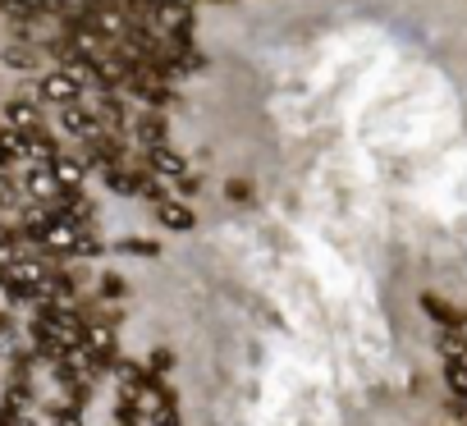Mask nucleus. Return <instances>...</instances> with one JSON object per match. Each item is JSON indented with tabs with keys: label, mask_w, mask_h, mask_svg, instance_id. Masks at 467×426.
<instances>
[{
	"label": "nucleus",
	"mask_w": 467,
	"mask_h": 426,
	"mask_svg": "<svg viewBox=\"0 0 467 426\" xmlns=\"http://www.w3.org/2000/svg\"><path fill=\"white\" fill-rule=\"evenodd\" d=\"M33 202H51V197H60V183H56V174H51V165H33L28 174H24V183H19Z\"/></svg>",
	"instance_id": "6e6552de"
},
{
	"label": "nucleus",
	"mask_w": 467,
	"mask_h": 426,
	"mask_svg": "<svg viewBox=\"0 0 467 426\" xmlns=\"http://www.w3.org/2000/svg\"><path fill=\"white\" fill-rule=\"evenodd\" d=\"M183 170H188V161H183V151H174L170 142L147 151V174H156V179H183Z\"/></svg>",
	"instance_id": "423d86ee"
},
{
	"label": "nucleus",
	"mask_w": 467,
	"mask_h": 426,
	"mask_svg": "<svg viewBox=\"0 0 467 426\" xmlns=\"http://www.w3.org/2000/svg\"><path fill=\"white\" fill-rule=\"evenodd\" d=\"M142 197H147L151 206H161V202H165V183H161L156 174H147V183H142Z\"/></svg>",
	"instance_id": "5701e85b"
},
{
	"label": "nucleus",
	"mask_w": 467,
	"mask_h": 426,
	"mask_svg": "<svg viewBox=\"0 0 467 426\" xmlns=\"http://www.w3.org/2000/svg\"><path fill=\"white\" fill-rule=\"evenodd\" d=\"M51 174H56L60 192H78V183H83V174H88L83 151H60V156L51 161Z\"/></svg>",
	"instance_id": "39448f33"
},
{
	"label": "nucleus",
	"mask_w": 467,
	"mask_h": 426,
	"mask_svg": "<svg viewBox=\"0 0 467 426\" xmlns=\"http://www.w3.org/2000/svg\"><path fill=\"white\" fill-rule=\"evenodd\" d=\"M110 376L119 380V390H124L129 399L147 385V367H142V362H133V358H115V362H110Z\"/></svg>",
	"instance_id": "9d476101"
},
{
	"label": "nucleus",
	"mask_w": 467,
	"mask_h": 426,
	"mask_svg": "<svg viewBox=\"0 0 467 426\" xmlns=\"http://www.w3.org/2000/svg\"><path fill=\"white\" fill-rule=\"evenodd\" d=\"M170 367H174V358H170V353H165V348H156V353H151V367H147V371H151V376H156V380H161V376H165V371H170Z\"/></svg>",
	"instance_id": "393cba45"
},
{
	"label": "nucleus",
	"mask_w": 467,
	"mask_h": 426,
	"mask_svg": "<svg viewBox=\"0 0 467 426\" xmlns=\"http://www.w3.org/2000/svg\"><path fill=\"white\" fill-rule=\"evenodd\" d=\"M37 60H42L37 42H10L5 51H0V65H10V69H37Z\"/></svg>",
	"instance_id": "ddd939ff"
},
{
	"label": "nucleus",
	"mask_w": 467,
	"mask_h": 426,
	"mask_svg": "<svg viewBox=\"0 0 467 426\" xmlns=\"http://www.w3.org/2000/svg\"><path fill=\"white\" fill-rule=\"evenodd\" d=\"M60 129H65L69 138H78L83 147H92L97 138H106V129H101V124H97V119L83 110V106H65V115H60Z\"/></svg>",
	"instance_id": "20e7f679"
},
{
	"label": "nucleus",
	"mask_w": 467,
	"mask_h": 426,
	"mask_svg": "<svg viewBox=\"0 0 467 426\" xmlns=\"http://www.w3.org/2000/svg\"><path fill=\"white\" fill-rule=\"evenodd\" d=\"M119 253H133V257H156L161 248H156L151 239H124V244H119Z\"/></svg>",
	"instance_id": "aec40b11"
},
{
	"label": "nucleus",
	"mask_w": 467,
	"mask_h": 426,
	"mask_svg": "<svg viewBox=\"0 0 467 426\" xmlns=\"http://www.w3.org/2000/svg\"><path fill=\"white\" fill-rule=\"evenodd\" d=\"M156 221H161V225H165V230H179V234H183V230H192V225H197V221H192V211H188V206H183V202H170V197H165V202H161V206H156Z\"/></svg>",
	"instance_id": "4468645a"
},
{
	"label": "nucleus",
	"mask_w": 467,
	"mask_h": 426,
	"mask_svg": "<svg viewBox=\"0 0 467 426\" xmlns=\"http://www.w3.org/2000/svg\"><path fill=\"white\" fill-rule=\"evenodd\" d=\"M83 348L92 353V362H97V367H110V362L119 358V335H115V326L92 321V326L83 330Z\"/></svg>",
	"instance_id": "f03ea898"
},
{
	"label": "nucleus",
	"mask_w": 467,
	"mask_h": 426,
	"mask_svg": "<svg viewBox=\"0 0 467 426\" xmlns=\"http://www.w3.org/2000/svg\"><path fill=\"white\" fill-rule=\"evenodd\" d=\"M10 202H19V183H10L5 170H0V206H10Z\"/></svg>",
	"instance_id": "a878e982"
},
{
	"label": "nucleus",
	"mask_w": 467,
	"mask_h": 426,
	"mask_svg": "<svg viewBox=\"0 0 467 426\" xmlns=\"http://www.w3.org/2000/svg\"><path fill=\"white\" fill-rule=\"evenodd\" d=\"M5 129H15V133H33V129H42L37 106H33V101H10V106H5Z\"/></svg>",
	"instance_id": "9b49d317"
},
{
	"label": "nucleus",
	"mask_w": 467,
	"mask_h": 426,
	"mask_svg": "<svg viewBox=\"0 0 467 426\" xmlns=\"http://www.w3.org/2000/svg\"><path fill=\"white\" fill-rule=\"evenodd\" d=\"M83 10H115V0H83Z\"/></svg>",
	"instance_id": "cd10ccee"
},
{
	"label": "nucleus",
	"mask_w": 467,
	"mask_h": 426,
	"mask_svg": "<svg viewBox=\"0 0 467 426\" xmlns=\"http://www.w3.org/2000/svg\"><path fill=\"white\" fill-rule=\"evenodd\" d=\"M78 10H74V0H37V19H60L69 24Z\"/></svg>",
	"instance_id": "a211bd4d"
},
{
	"label": "nucleus",
	"mask_w": 467,
	"mask_h": 426,
	"mask_svg": "<svg viewBox=\"0 0 467 426\" xmlns=\"http://www.w3.org/2000/svg\"><path fill=\"white\" fill-rule=\"evenodd\" d=\"M142 183H147V170H129V165L106 170V188L119 197H142Z\"/></svg>",
	"instance_id": "1a4fd4ad"
},
{
	"label": "nucleus",
	"mask_w": 467,
	"mask_h": 426,
	"mask_svg": "<svg viewBox=\"0 0 467 426\" xmlns=\"http://www.w3.org/2000/svg\"><path fill=\"white\" fill-rule=\"evenodd\" d=\"M197 192H202V179L197 174H183L179 179V197H197Z\"/></svg>",
	"instance_id": "bb28decb"
},
{
	"label": "nucleus",
	"mask_w": 467,
	"mask_h": 426,
	"mask_svg": "<svg viewBox=\"0 0 467 426\" xmlns=\"http://www.w3.org/2000/svg\"><path fill=\"white\" fill-rule=\"evenodd\" d=\"M78 106H83V110H88L106 133H119V129H129V119H133V115H129V106H124L115 92H106V88L83 92V101H78Z\"/></svg>",
	"instance_id": "f257e3e1"
},
{
	"label": "nucleus",
	"mask_w": 467,
	"mask_h": 426,
	"mask_svg": "<svg viewBox=\"0 0 467 426\" xmlns=\"http://www.w3.org/2000/svg\"><path fill=\"white\" fill-rule=\"evenodd\" d=\"M37 97H42V101H56V106H78V101H83V88H78L65 69H56V74L37 78Z\"/></svg>",
	"instance_id": "7ed1b4c3"
},
{
	"label": "nucleus",
	"mask_w": 467,
	"mask_h": 426,
	"mask_svg": "<svg viewBox=\"0 0 467 426\" xmlns=\"http://www.w3.org/2000/svg\"><path fill=\"white\" fill-rule=\"evenodd\" d=\"M449 330H453V335L462 339V348H467V317H458V326H449Z\"/></svg>",
	"instance_id": "c85d7f7f"
},
{
	"label": "nucleus",
	"mask_w": 467,
	"mask_h": 426,
	"mask_svg": "<svg viewBox=\"0 0 467 426\" xmlns=\"http://www.w3.org/2000/svg\"><path fill=\"white\" fill-rule=\"evenodd\" d=\"M129 129H133V138H138V147H142V151H151V147H165V119H161L156 110H142V115H133V119H129Z\"/></svg>",
	"instance_id": "0eeeda50"
},
{
	"label": "nucleus",
	"mask_w": 467,
	"mask_h": 426,
	"mask_svg": "<svg viewBox=\"0 0 467 426\" xmlns=\"http://www.w3.org/2000/svg\"><path fill=\"white\" fill-rule=\"evenodd\" d=\"M138 417H142V408H138L129 394H119V403H115V426H138Z\"/></svg>",
	"instance_id": "6ab92c4d"
},
{
	"label": "nucleus",
	"mask_w": 467,
	"mask_h": 426,
	"mask_svg": "<svg viewBox=\"0 0 467 426\" xmlns=\"http://www.w3.org/2000/svg\"><path fill=\"white\" fill-rule=\"evenodd\" d=\"M97 253H101V239H97V234L88 230V234H83V239L74 244V253H69V257H97Z\"/></svg>",
	"instance_id": "412c9836"
},
{
	"label": "nucleus",
	"mask_w": 467,
	"mask_h": 426,
	"mask_svg": "<svg viewBox=\"0 0 467 426\" xmlns=\"http://www.w3.org/2000/svg\"><path fill=\"white\" fill-rule=\"evenodd\" d=\"M224 192H229L234 202H253V183H248V179H229Z\"/></svg>",
	"instance_id": "4be33fe9"
},
{
	"label": "nucleus",
	"mask_w": 467,
	"mask_h": 426,
	"mask_svg": "<svg viewBox=\"0 0 467 426\" xmlns=\"http://www.w3.org/2000/svg\"><path fill=\"white\" fill-rule=\"evenodd\" d=\"M0 15L19 28H28V24H37V0H0Z\"/></svg>",
	"instance_id": "2eb2a0df"
},
{
	"label": "nucleus",
	"mask_w": 467,
	"mask_h": 426,
	"mask_svg": "<svg viewBox=\"0 0 467 426\" xmlns=\"http://www.w3.org/2000/svg\"><path fill=\"white\" fill-rule=\"evenodd\" d=\"M220 5H229V0H220Z\"/></svg>",
	"instance_id": "7c9ffc66"
},
{
	"label": "nucleus",
	"mask_w": 467,
	"mask_h": 426,
	"mask_svg": "<svg viewBox=\"0 0 467 426\" xmlns=\"http://www.w3.org/2000/svg\"><path fill=\"white\" fill-rule=\"evenodd\" d=\"M444 385L458 403H467V362H444Z\"/></svg>",
	"instance_id": "f3484780"
},
{
	"label": "nucleus",
	"mask_w": 467,
	"mask_h": 426,
	"mask_svg": "<svg viewBox=\"0 0 467 426\" xmlns=\"http://www.w3.org/2000/svg\"><path fill=\"white\" fill-rule=\"evenodd\" d=\"M124 294H129V285L119 275H101V298H124Z\"/></svg>",
	"instance_id": "b1692460"
},
{
	"label": "nucleus",
	"mask_w": 467,
	"mask_h": 426,
	"mask_svg": "<svg viewBox=\"0 0 467 426\" xmlns=\"http://www.w3.org/2000/svg\"><path fill=\"white\" fill-rule=\"evenodd\" d=\"M421 312H426L431 321H440L444 330H449V326H458V312H453V307H449L440 294H421Z\"/></svg>",
	"instance_id": "dca6fc26"
},
{
	"label": "nucleus",
	"mask_w": 467,
	"mask_h": 426,
	"mask_svg": "<svg viewBox=\"0 0 467 426\" xmlns=\"http://www.w3.org/2000/svg\"><path fill=\"white\" fill-rule=\"evenodd\" d=\"M156 5H179V0H156Z\"/></svg>",
	"instance_id": "c756f323"
},
{
	"label": "nucleus",
	"mask_w": 467,
	"mask_h": 426,
	"mask_svg": "<svg viewBox=\"0 0 467 426\" xmlns=\"http://www.w3.org/2000/svg\"><path fill=\"white\" fill-rule=\"evenodd\" d=\"M24 156H33V161L51 165V161L60 156V142H56L47 129H33V133H24Z\"/></svg>",
	"instance_id": "f8f14e48"
}]
</instances>
